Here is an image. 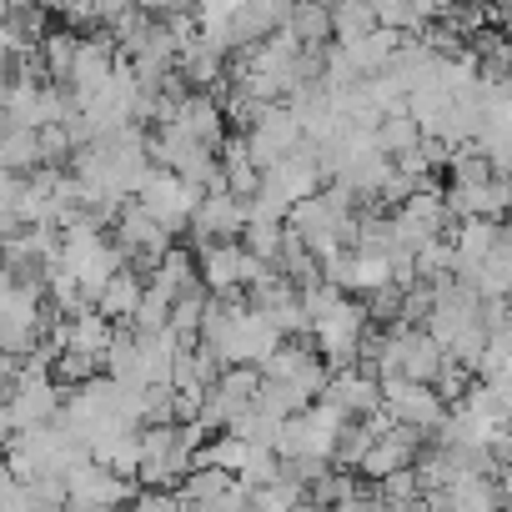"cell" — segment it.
<instances>
[{"label": "cell", "instance_id": "1", "mask_svg": "<svg viewBox=\"0 0 512 512\" xmlns=\"http://www.w3.org/2000/svg\"><path fill=\"white\" fill-rule=\"evenodd\" d=\"M201 347L221 367H262L282 347V332L256 312L246 297H206Z\"/></svg>", "mask_w": 512, "mask_h": 512}, {"label": "cell", "instance_id": "2", "mask_svg": "<svg viewBox=\"0 0 512 512\" xmlns=\"http://www.w3.org/2000/svg\"><path fill=\"white\" fill-rule=\"evenodd\" d=\"M61 422H66V427L86 442V452H91V447H101V442H111V437H121V432H141V397L126 392V387L111 382V377H91V382H81V387L66 392Z\"/></svg>", "mask_w": 512, "mask_h": 512}, {"label": "cell", "instance_id": "3", "mask_svg": "<svg viewBox=\"0 0 512 512\" xmlns=\"http://www.w3.org/2000/svg\"><path fill=\"white\" fill-rule=\"evenodd\" d=\"M121 267H126V256H121L116 236L106 231V221L81 216V221H71V226L61 231V272L76 282V292H81L91 307H96L101 287H106Z\"/></svg>", "mask_w": 512, "mask_h": 512}, {"label": "cell", "instance_id": "4", "mask_svg": "<svg viewBox=\"0 0 512 512\" xmlns=\"http://www.w3.org/2000/svg\"><path fill=\"white\" fill-rule=\"evenodd\" d=\"M357 211H362V201L337 181V186H322L317 196H307V201H297L292 211H287V226L312 246V256L317 262H327L332 251H342V246H352V231H357Z\"/></svg>", "mask_w": 512, "mask_h": 512}, {"label": "cell", "instance_id": "5", "mask_svg": "<svg viewBox=\"0 0 512 512\" xmlns=\"http://www.w3.org/2000/svg\"><path fill=\"white\" fill-rule=\"evenodd\" d=\"M86 442L56 417L51 427H31V432H16L11 447H6V467L21 477V482H41V477H56L66 482V472L76 462H86Z\"/></svg>", "mask_w": 512, "mask_h": 512}, {"label": "cell", "instance_id": "6", "mask_svg": "<svg viewBox=\"0 0 512 512\" xmlns=\"http://www.w3.org/2000/svg\"><path fill=\"white\" fill-rule=\"evenodd\" d=\"M46 342V287L21 282L0 262V347L11 357H31Z\"/></svg>", "mask_w": 512, "mask_h": 512}, {"label": "cell", "instance_id": "7", "mask_svg": "<svg viewBox=\"0 0 512 512\" xmlns=\"http://www.w3.org/2000/svg\"><path fill=\"white\" fill-rule=\"evenodd\" d=\"M196 272H201V287L211 297H246L272 267L246 241H206L196 251Z\"/></svg>", "mask_w": 512, "mask_h": 512}, {"label": "cell", "instance_id": "8", "mask_svg": "<svg viewBox=\"0 0 512 512\" xmlns=\"http://www.w3.org/2000/svg\"><path fill=\"white\" fill-rule=\"evenodd\" d=\"M327 186V166H322V156H317V146L307 141L302 151H292V156H282L277 166H267L262 171V196L267 206H277L282 216L297 206V201H307V196H317Z\"/></svg>", "mask_w": 512, "mask_h": 512}, {"label": "cell", "instance_id": "9", "mask_svg": "<svg viewBox=\"0 0 512 512\" xmlns=\"http://www.w3.org/2000/svg\"><path fill=\"white\" fill-rule=\"evenodd\" d=\"M367 332H372V322H367V307H362L357 297H342L327 317L312 322L317 352H322V362H327L332 372L362 362V337H367Z\"/></svg>", "mask_w": 512, "mask_h": 512}, {"label": "cell", "instance_id": "10", "mask_svg": "<svg viewBox=\"0 0 512 512\" xmlns=\"http://www.w3.org/2000/svg\"><path fill=\"white\" fill-rule=\"evenodd\" d=\"M111 236H116V246H121V256H126V267L141 262L146 272H156V262L176 246V231H166V226H161L146 206H136V201H126V206L116 211Z\"/></svg>", "mask_w": 512, "mask_h": 512}, {"label": "cell", "instance_id": "11", "mask_svg": "<svg viewBox=\"0 0 512 512\" xmlns=\"http://www.w3.org/2000/svg\"><path fill=\"white\" fill-rule=\"evenodd\" d=\"M327 377H332V367L322 362V352H317V347H302V342H287V337H282V347L262 362V382L287 387V392H297V397H307V402L322 397Z\"/></svg>", "mask_w": 512, "mask_h": 512}, {"label": "cell", "instance_id": "12", "mask_svg": "<svg viewBox=\"0 0 512 512\" xmlns=\"http://www.w3.org/2000/svg\"><path fill=\"white\" fill-rule=\"evenodd\" d=\"M206 191H196L181 171H166V166H151L146 171V181H141V191H136V206H146L166 231H181V226H191V211H196V201H201Z\"/></svg>", "mask_w": 512, "mask_h": 512}, {"label": "cell", "instance_id": "13", "mask_svg": "<svg viewBox=\"0 0 512 512\" xmlns=\"http://www.w3.org/2000/svg\"><path fill=\"white\" fill-rule=\"evenodd\" d=\"M382 407L392 412L397 427H412L422 437H432L442 427V417H447V402L437 397V387L432 382H407V377L382 382Z\"/></svg>", "mask_w": 512, "mask_h": 512}, {"label": "cell", "instance_id": "14", "mask_svg": "<svg viewBox=\"0 0 512 512\" xmlns=\"http://www.w3.org/2000/svg\"><path fill=\"white\" fill-rule=\"evenodd\" d=\"M126 497H136V482H126L121 472H111L96 457H86V462H76L66 472V502H76V507L116 512V507H126Z\"/></svg>", "mask_w": 512, "mask_h": 512}, {"label": "cell", "instance_id": "15", "mask_svg": "<svg viewBox=\"0 0 512 512\" xmlns=\"http://www.w3.org/2000/svg\"><path fill=\"white\" fill-rule=\"evenodd\" d=\"M116 332H121V327H116L111 317H101L96 307H81V312H71V317H61V322H56L51 342H56V352L86 357V362H96V367L106 372V357H111Z\"/></svg>", "mask_w": 512, "mask_h": 512}, {"label": "cell", "instance_id": "16", "mask_svg": "<svg viewBox=\"0 0 512 512\" xmlns=\"http://www.w3.org/2000/svg\"><path fill=\"white\" fill-rule=\"evenodd\" d=\"M246 136V146H251V161L256 166H277L282 156H292V151H302L307 146V131H302V121L287 111V106H267V116L256 121L251 131H241Z\"/></svg>", "mask_w": 512, "mask_h": 512}, {"label": "cell", "instance_id": "17", "mask_svg": "<svg viewBox=\"0 0 512 512\" xmlns=\"http://www.w3.org/2000/svg\"><path fill=\"white\" fill-rule=\"evenodd\" d=\"M246 231V201L236 191H206L191 211V236L206 246V241H241Z\"/></svg>", "mask_w": 512, "mask_h": 512}, {"label": "cell", "instance_id": "18", "mask_svg": "<svg viewBox=\"0 0 512 512\" xmlns=\"http://www.w3.org/2000/svg\"><path fill=\"white\" fill-rule=\"evenodd\" d=\"M422 432H412V427H387L382 437H372V447H367V457H362V467H357V477H367V482H382V477H392V472H402V467H417V452H422Z\"/></svg>", "mask_w": 512, "mask_h": 512}, {"label": "cell", "instance_id": "19", "mask_svg": "<svg viewBox=\"0 0 512 512\" xmlns=\"http://www.w3.org/2000/svg\"><path fill=\"white\" fill-rule=\"evenodd\" d=\"M292 16V0H241L236 16L226 21V51H246L256 41H267L272 31H282Z\"/></svg>", "mask_w": 512, "mask_h": 512}, {"label": "cell", "instance_id": "20", "mask_svg": "<svg viewBox=\"0 0 512 512\" xmlns=\"http://www.w3.org/2000/svg\"><path fill=\"white\" fill-rule=\"evenodd\" d=\"M322 402H332V407L352 422V417H367V412H377V407H382V382H377L367 367H342V372H332V377H327Z\"/></svg>", "mask_w": 512, "mask_h": 512}, {"label": "cell", "instance_id": "21", "mask_svg": "<svg viewBox=\"0 0 512 512\" xmlns=\"http://www.w3.org/2000/svg\"><path fill=\"white\" fill-rule=\"evenodd\" d=\"M226 46H216L211 36H191L186 46H181V56H176V76L186 81V91H211L216 81H226Z\"/></svg>", "mask_w": 512, "mask_h": 512}, {"label": "cell", "instance_id": "22", "mask_svg": "<svg viewBox=\"0 0 512 512\" xmlns=\"http://www.w3.org/2000/svg\"><path fill=\"white\" fill-rule=\"evenodd\" d=\"M402 41H407V36H397V31L377 26V31H367L362 41H347V46H342V56H347V66H352L362 81H372V76H387V71H392V61H397Z\"/></svg>", "mask_w": 512, "mask_h": 512}, {"label": "cell", "instance_id": "23", "mask_svg": "<svg viewBox=\"0 0 512 512\" xmlns=\"http://www.w3.org/2000/svg\"><path fill=\"white\" fill-rule=\"evenodd\" d=\"M216 161H221V181H226V191H236L241 201H251L256 191H262V166L251 161L246 136H226L221 151H216Z\"/></svg>", "mask_w": 512, "mask_h": 512}, {"label": "cell", "instance_id": "24", "mask_svg": "<svg viewBox=\"0 0 512 512\" xmlns=\"http://www.w3.org/2000/svg\"><path fill=\"white\" fill-rule=\"evenodd\" d=\"M151 287L166 297V302H181V297H196V292H206L201 287V272H196V256H186V251H166L161 262H156V272H151Z\"/></svg>", "mask_w": 512, "mask_h": 512}, {"label": "cell", "instance_id": "25", "mask_svg": "<svg viewBox=\"0 0 512 512\" xmlns=\"http://www.w3.org/2000/svg\"><path fill=\"white\" fill-rule=\"evenodd\" d=\"M141 297H146V282H141L131 267H121V272H116V277L101 287V297H96V312H101V317H111V322L121 327V322H131V317H136Z\"/></svg>", "mask_w": 512, "mask_h": 512}, {"label": "cell", "instance_id": "26", "mask_svg": "<svg viewBox=\"0 0 512 512\" xmlns=\"http://www.w3.org/2000/svg\"><path fill=\"white\" fill-rule=\"evenodd\" d=\"M437 0H377V26L397 31V36H422L437 21Z\"/></svg>", "mask_w": 512, "mask_h": 512}, {"label": "cell", "instance_id": "27", "mask_svg": "<svg viewBox=\"0 0 512 512\" xmlns=\"http://www.w3.org/2000/svg\"><path fill=\"white\" fill-rule=\"evenodd\" d=\"M46 166V151H41V131H26V126H11L0 136V171H16V176H36Z\"/></svg>", "mask_w": 512, "mask_h": 512}, {"label": "cell", "instance_id": "28", "mask_svg": "<svg viewBox=\"0 0 512 512\" xmlns=\"http://www.w3.org/2000/svg\"><path fill=\"white\" fill-rule=\"evenodd\" d=\"M287 31H292L307 51H322V46L332 41V6H322V0H292Z\"/></svg>", "mask_w": 512, "mask_h": 512}, {"label": "cell", "instance_id": "29", "mask_svg": "<svg viewBox=\"0 0 512 512\" xmlns=\"http://www.w3.org/2000/svg\"><path fill=\"white\" fill-rule=\"evenodd\" d=\"M367 31H377V0H337L332 6V41H362Z\"/></svg>", "mask_w": 512, "mask_h": 512}, {"label": "cell", "instance_id": "30", "mask_svg": "<svg viewBox=\"0 0 512 512\" xmlns=\"http://www.w3.org/2000/svg\"><path fill=\"white\" fill-rule=\"evenodd\" d=\"M302 497H307V487L292 472H282V477H272V482L246 492V512H292Z\"/></svg>", "mask_w": 512, "mask_h": 512}, {"label": "cell", "instance_id": "31", "mask_svg": "<svg viewBox=\"0 0 512 512\" xmlns=\"http://www.w3.org/2000/svg\"><path fill=\"white\" fill-rule=\"evenodd\" d=\"M377 146H382L387 161H397V156H407V151L422 146V126H417L407 111H392V116H382V126H377Z\"/></svg>", "mask_w": 512, "mask_h": 512}, {"label": "cell", "instance_id": "32", "mask_svg": "<svg viewBox=\"0 0 512 512\" xmlns=\"http://www.w3.org/2000/svg\"><path fill=\"white\" fill-rule=\"evenodd\" d=\"M372 422L367 417H352V422H342V432H337V447H332V467H347V472H357L362 467V457H367V447H372Z\"/></svg>", "mask_w": 512, "mask_h": 512}, {"label": "cell", "instance_id": "33", "mask_svg": "<svg viewBox=\"0 0 512 512\" xmlns=\"http://www.w3.org/2000/svg\"><path fill=\"white\" fill-rule=\"evenodd\" d=\"M91 457H96V462H106L111 472H121L126 482H136V472H141V432H121V437H111V442L91 447Z\"/></svg>", "mask_w": 512, "mask_h": 512}, {"label": "cell", "instance_id": "34", "mask_svg": "<svg viewBox=\"0 0 512 512\" xmlns=\"http://www.w3.org/2000/svg\"><path fill=\"white\" fill-rule=\"evenodd\" d=\"M26 226V176L0 171V241H11Z\"/></svg>", "mask_w": 512, "mask_h": 512}, {"label": "cell", "instance_id": "35", "mask_svg": "<svg viewBox=\"0 0 512 512\" xmlns=\"http://www.w3.org/2000/svg\"><path fill=\"white\" fill-rule=\"evenodd\" d=\"M377 497H382V507L422 512V477H417V467H402V472L382 477V482H377Z\"/></svg>", "mask_w": 512, "mask_h": 512}, {"label": "cell", "instance_id": "36", "mask_svg": "<svg viewBox=\"0 0 512 512\" xmlns=\"http://www.w3.org/2000/svg\"><path fill=\"white\" fill-rule=\"evenodd\" d=\"M362 307H367V322H372V327H397V322H402V307H407V287L387 282V287L367 292Z\"/></svg>", "mask_w": 512, "mask_h": 512}, {"label": "cell", "instance_id": "37", "mask_svg": "<svg viewBox=\"0 0 512 512\" xmlns=\"http://www.w3.org/2000/svg\"><path fill=\"white\" fill-rule=\"evenodd\" d=\"M432 387H437V397H442L447 407H457V402H462V392L472 387V367H462V362H452V357H447V362H442V372L432 377Z\"/></svg>", "mask_w": 512, "mask_h": 512}, {"label": "cell", "instance_id": "38", "mask_svg": "<svg viewBox=\"0 0 512 512\" xmlns=\"http://www.w3.org/2000/svg\"><path fill=\"white\" fill-rule=\"evenodd\" d=\"M136 512H181V497L171 487H141L136 492Z\"/></svg>", "mask_w": 512, "mask_h": 512}, {"label": "cell", "instance_id": "39", "mask_svg": "<svg viewBox=\"0 0 512 512\" xmlns=\"http://www.w3.org/2000/svg\"><path fill=\"white\" fill-rule=\"evenodd\" d=\"M141 11H151V16H171V11H186L191 0H136Z\"/></svg>", "mask_w": 512, "mask_h": 512}, {"label": "cell", "instance_id": "40", "mask_svg": "<svg viewBox=\"0 0 512 512\" xmlns=\"http://www.w3.org/2000/svg\"><path fill=\"white\" fill-rule=\"evenodd\" d=\"M292 512H332V507H322V502H312V497H302V502H297Z\"/></svg>", "mask_w": 512, "mask_h": 512}, {"label": "cell", "instance_id": "41", "mask_svg": "<svg viewBox=\"0 0 512 512\" xmlns=\"http://www.w3.org/2000/svg\"><path fill=\"white\" fill-rule=\"evenodd\" d=\"M11 16H16V11H11V0H0V26H6Z\"/></svg>", "mask_w": 512, "mask_h": 512}, {"label": "cell", "instance_id": "42", "mask_svg": "<svg viewBox=\"0 0 512 512\" xmlns=\"http://www.w3.org/2000/svg\"><path fill=\"white\" fill-rule=\"evenodd\" d=\"M36 6V0H11V11H31Z\"/></svg>", "mask_w": 512, "mask_h": 512}, {"label": "cell", "instance_id": "43", "mask_svg": "<svg viewBox=\"0 0 512 512\" xmlns=\"http://www.w3.org/2000/svg\"><path fill=\"white\" fill-rule=\"evenodd\" d=\"M502 21L512 26V0H502Z\"/></svg>", "mask_w": 512, "mask_h": 512}, {"label": "cell", "instance_id": "44", "mask_svg": "<svg viewBox=\"0 0 512 512\" xmlns=\"http://www.w3.org/2000/svg\"><path fill=\"white\" fill-rule=\"evenodd\" d=\"M116 512H136V507H116Z\"/></svg>", "mask_w": 512, "mask_h": 512}, {"label": "cell", "instance_id": "45", "mask_svg": "<svg viewBox=\"0 0 512 512\" xmlns=\"http://www.w3.org/2000/svg\"><path fill=\"white\" fill-rule=\"evenodd\" d=\"M322 6H337V0H322Z\"/></svg>", "mask_w": 512, "mask_h": 512}, {"label": "cell", "instance_id": "46", "mask_svg": "<svg viewBox=\"0 0 512 512\" xmlns=\"http://www.w3.org/2000/svg\"><path fill=\"white\" fill-rule=\"evenodd\" d=\"M382 512H397V507H382Z\"/></svg>", "mask_w": 512, "mask_h": 512}]
</instances>
